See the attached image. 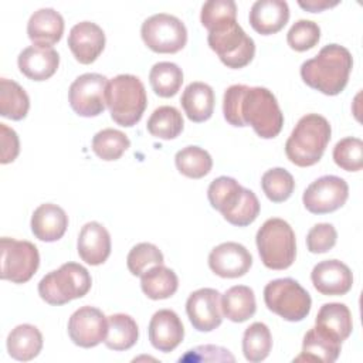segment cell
I'll return each instance as SVG.
<instances>
[{
    "mask_svg": "<svg viewBox=\"0 0 363 363\" xmlns=\"http://www.w3.org/2000/svg\"><path fill=\"white\" fill-rule=\"evenodd\" d=\"M223 113L230 125L251 126L262 139L278 136L284 125V113L275 95L264 86H228L223 98Z\"/></svg>",
    "mask_w": 363,
    "mask_h": 363,
    "instance_id": "obj_1",
    "label": "cell"
},
{
    "mask_svg": "<svg viewBox=\"0 0 363 363\" xmlns=\"http://www.w3.org/2000/svg\"><path fill=\"white\" fill-rule=\"evenodd\" d=\"M353 67V58L347 48L339 44H328L318 55L301 65L303 82L329 96L340 94L347 85Z\"/></svg>",
    "mask_w": 363,
    "mask_h": 363,
    "instance_id": "obj_2",
    "label": "cell"
},
{
    "mask_svg": "<svg viewBox=\"0 0 363 363\" xmlns=\"http://www.w3.org/2000/svg\"><path fill=\"white\" fill-rule=\"evenodd\" d=\"M332 129L328 119L318 113L303 115L285 143V155L299 167L316 164L330 140Z\"/></svg>",
    "mask_w": 363,
    "mask_h": 363,
    "instance_id": "obj_3",
    "label": "cell"
},
{
    "mask_svg": "<svg viewBox=\"0 0 363 363\" xmlns=\"http://www.w3.org/2000/svg\"><path fill=\"white\" fill-rule=\"evenodd\" d=\"M105 102L111 118L121 126L136 125L146 109L147 95L143 82L130 74H119L108 81Z\"/></svg>",
    "mask_w": 363,
    "mask_h": 363,
    "instance_id": "obj_4",
    "label": "cell"
},
{
    "mask_svg": "<svg viewBox=\"0 0 363 363\" xmlns=\"http://www.w3.org/2000/svg\"><path fill=\"white\" fill-rule=\"evenodd\" d=\"M255 242L262 264L275 271L289 268L296 257L292 227L282 218H268L257 231Z\"/></svg>",
    "mask_w": 363,
    "mask_h": 363,
    "instance_id": "obj_5",
    "label": "cell"
},
{
    "mask_svg": "<svg viewBox=\"0 0 363 363\" xmlns=\"http://www.w3.org/2000/svg\"><path fill=\"white\" fill-rule=\"evenodd\" d=\"M91 285L92 279L85 267L77 262H65L41 278L38 295L47 303L57 306L85 296Z\"/></svg>",
    "mask_w": 363,
    "mask_h": 363,
    "instance_id": "obj_6",
    "label": "cell"
},
{
    "mask_svg": "<svg viewBox=\"0 0 363 363\" xmlns=\"http://www.w3.org/2000/svg\"><path fill=\"white\" fill-rule=\"evenodd\" d=\"M264 302L267 308L288 322L305 319L312 306L308 291L292 278H278L264 288Z\"/></svg>",
    "mask_w": 363,
    "mask_h": 363,
    "instance_id": "obj_7",
    "label": "cell"
},
{
    "mask_svg": "<svg viewBox=\"0 0 363 363\" xmlns=\"http://www.w3.org/2000/svg\"><path fill=\"white\" fill-rule=\"evenodd\" d=\"M207 43L220 61L233 69L248 65L255 54L254 40L245 34L237 20L210 30Z\"/></svg>",
    "mask_w": 363,
    "mask_h": 363,
    "instance_id": "obj_8",
    "label": "cell"
},
{
    "mask_svg": "<svg viewBox=\"0 0 363 363\" xmlns=\"http://www.w3.org/2000/svg\"><path fill=\"white\" fill-rule=\"evenodd\" d=\"M140 35L143 43L159 54L179 52L187 43L184 23L167 13H157L147 17L142 23Z\"/></svg>",
    "mask_w": 363,
    "mask_h": 363,
    "instance_id": "obj_9",
    "label": "cell"
},
{
    "mask_svg": "<svg viewBox=\"0 0 363 363\" xmlns=\"http://www.w3.org/2000/svg\"><path fill=\"white\" fill-rule=\"evenodd\" d=\"M1 272L0 278L13 284H24L33 278L40 265L37 247L30 241L10 237L0 240Z\"/></svg>",
    "mask_w": 363,
    "mask_h": 363,
    "instance_id": "obj_10",
    "label": "cell"
},
{
    "mask_svg": "<svg viewBox=\"0 0 363 363\" xmlns=\"http://www.w3.org/2000/svg\"><path fill=\"white\" fill-rule=\"evenodd\" d=\"M108 78L102 74L86 72L75 78L68 91V101L75 113L84 118L98 116L104 112Z\"/></svg>",
    "mask_w": 363,
    "mask_h": 363,
    "instance_id": "obj_11",
    "label": "cell"
},
{
    "mask_svg": "<svg viewBox=\"0 0 363 363\" xmlns=\"http://www.w3.org/2000/svg\"><path fill=\"white\" fill-rule=\"evenodd\" d=\"M349 197L345 179L333 174L322 176L312 182L303 191L302 201L312 214H328L340 208Z\"/></svg>",
    "mask_w": 363,
    "mask_h": 363,
    "instance_id": "obj_12",
    "label": "cell"
},
{
    "mask_svg": "<svg viewBox=\"0 0 363 363\" xmlns=\"http://www.w3.org/2000/svg\"><path fill=\"white\" fill-rule=\"evenodd\" d=\"M108 333V319L95 306H81L68 320V335L79 347H95L102 343Z\"/></svg>",
    "mask_w": 363,
    "mask_h": 363,
    "instance_id": "obj_13",
    "label": "cell"
},
{
    "mask_svg": "<svg viewBox=\"0 0 363 363\" xmlns=\"http://www.w3.org/2000/svg\"><path fill=\"white\" fill-rule=\"evenodd\" d=\"M221 294L213 288H200L191 292L186 302L190 323L199 332H211L223 322Z\"/></svg>",
    "mask_w": 363,
    "mask_h": 363,
    "instance_id": "obj_14",
    "label": "cell"
},
{
    "mask_svg": "<svg viewBox=\"0 0 363 363\" xmlns=\"http://www.w3.org/2000/svg\"><path fill=\"white\" fill-rule=\"evenodd\" d=\"M251 265L252 257L250 251L234 241L214 247L208 255L210 269L221 278H240L250 271Z\"/></svg>",
    "mask_w": 363,
    "mask_h": 363,
    "instance_id": "obj_15",
    "label": "cell"
},
{
    "mask_svg": "<svg viewBox=\"0 0 363 363\" xmlns=\"http://www.w3.org/2000/svg\"><path fill=\"white\" fill-rule=\"evenodd\" d=\"M68 47L79 64H92L105 48V33L92 21H81L69 30Z\"/></svg>",
    "mask_w": 363,
    "mask_h": 363,
    "instance_id": "obj_16",
    "label": "cell"
},
{
    "mask_svg": "<svg viewBox=\"0 0 363 363\" xmlns=\"http://www.w3.org/2000/svg\"><path fill=\"white\" fill-rule=\"evenodd\" d=\"M315 289L322 295H345L352 289L353 274L339 259H326L316 264L311 272Z\"/></svg>",
    "mask_w": 363,
    "mask_h": 363,
    "instance_id": "obj_17",
    "label": "cell"
},
{
    "mask_svg": "<svg viewBox=\"0 0 363 363\" xmlns=\"http://www.w3.org/2000/svg\"><path fill=\"white\" fill-rule=\"evenodd\" d=\"M149 340L155 349L163 353L173 352L184 337V328L172 309H160L149 322Z\"/></svg>",
    "mask_w": 363,
    "mask_h": 363,
    "instance_id": "obj_18",
    "label": "cell"
},
{
    "mask_svg": "<svg viewBox=\"0 0 363 363\" xmlns=\"http://www.w3.org/2000/svg\"><path fill=\"white\" fill-rule=\"evenodd\" d=\"M17 65L28 79L45 81L55 74L60 65V55L52 47L33 44L18 54Z\"/></svg>",
    "mask_w": 363,
    "mask_h": 363,
    "instance_id": "obj_19",
    "label": "cell"
},
{
    "mask_svg": "<svg viewBox=\"0 0 363 363\" xmlns=\"http://www.w3.org/2000/svg\"><path fill=\"white\" fill-rule=\"evenodd\" d=\"M77 250L79 258L89 265L104 264L111 254V235L108 230L96 223H86L78 235Z\"/></svg>",
    "mask_w": 363,
    "mask_h": 363,
    "instance_id": "obj_20",
    "label": "cell"
},
{
    "mask_svg": "<svg viewBox=\"0 0 363 363\" xmlns=\"http://www.w3.org/2000/svg\"><path fill=\"white\" fill-rule=\"evenodd\" d=\"M251 27L262 34L269 35L281 31L289 20V7L284 0H257L250 10Z\"/></svg>",
    "mask_w": 363,
    "mask_h": 363,
    "instance_id": "obj_21",
    "label": "cell"
},
{
    "mask_svg": "<svg viewBox=\"0 0 363 363\" xmlns=\"http://www.w3.org/2000/svg\"><path fill=\"white\" fill-rule=\"evenodd\" d=\"M342 349V342L330 335L328 330L313 326L311 328L302 342V353L294 359V362H323L333 363Z\"/></svg>",
    "mask_w": 363,
    "mask_h": 363,
    "instance_id": "obj_22",
    "label": "cell"
},
{
    "mask_svg": "<svg viewBox=\"0 0 363 363\" xmlns=\"http://www.w3.org/2000/svg\"><path fill=\"white\" fill-rule=\"evenodd\" d=\"M64 34L62 16L50 7L40 9L30 16L27 23V35L35 45L52 47Z\"/></svg>",
    "mask_w": 363,
    "mask_h": 363,
    "instance_id": "obj_23",
    "label": "cell"
},
{
    "mask_svg": "<svg viewBox=\"0 0 363 363\" xmlns=\"http://www.w3.org/2000/svg\"><path fill=\"white\" fill-rule=\"evenodd\" d=\"M68 227L67 213L57 204L44 203L31 216V231L35 238L45 242L60 240Z\"/></svg>",
    "mask_w": 363,
    "mask_h": 363,
    "instance_id": "obj_24",
    "label": "cell"
},
{
    "mask_svg": "<svg viewBox=\"0 0 363 363\" xmlns=\"http://www.w3.org/2000/svg\"><path fill=\"white\" fill-rule=\"evenodd\" d=\"M186 116L196 123L211 118L214 111V91L206 82H190L180 98Z\"/></svg>",
    "mask_w": 363,
    "mask_h": 363,
    "instance_id": "obj_25",
    "label": "cell"
},
{
    "mask_svg": "<svg viewBox=\"0 0 363 363\" xmlns=\"http://www.w3.org/2000/svg\"><path fill=\"white\" fill-rule=\"evenodd\" d=\"M41 349L43 335L35 326L30 323L16 326L7 336V352L16 360H33L38 356Z\"/></svg>",
    "mask_w": 363,
    "mask_h": 363,
    "instance_id": "obj_26",
    "label": "cell"
},
{
    "mask_svg": "<svg viewBox=\"0 0 363 363\" xmlns=\"http://www.w3.org/2000/svg\"><path fill=\"white\" fill-rule=\"evenodd\" d=\"M221 312L231 322H245L257 311L255 295L250 286L235 285L228 288L221 296Z\"/></svg>",
    "mask_w": 363,
    "mask_h": 363,
    "instance_id": "obj_27",
    "label": "cell"
},
{
    "mask_svg": "<svg viewBox=\"0 0 363 363\" xmlns=\"http://www.w3.org/2000/svg\"><path fill=\"white\" fill-rule=\"evenodd\" d=\"M140 288L143 294L153 299H167L173 296L179 288L176 272L163 264L153 265L140 277Z\"/></svg>",
    "mask_w": 363,
    "mask_h": 363,
    "instance_id": "obj_28",
    "label": "cell"
},
{
    "mask_svg": "<svg viewBox=\"0 0 363 363\" xmlns=\"http://www.w3.org/2000/svg\"><path fill=\"white\" fill-rule=\"evenodd\" d=\"M315 325L328 330L336 339L343 342L350 336L353 329L352 313L345 303H339V302L325 303L320 306L316 315Z\"/></svg>",
    "mask_w": 363,
    "mask_h": 363,
    "instance_id": "obj_29",
    "label": "cell"
},
{
    "mask_svg": "<svg viewBox=\"0 0 363 363\" xmlns=\"http://www.w3.org/2000/svg\"><path fill=\"white\" fill-rule=\"evenodd\" d=\"M139 337V329L135 319L126 313H113L108 316V333L104 340L111 350H128Z\"/></svg>",
    "mask_w": 363,
    "mask_h": 363,
    "instance_id": "obj_30",
    "label": "cell"
},
{
    "mask_svg": "<svg viewBox=\"0 0 363 363\" xmlns=\"http://www.w3.org/2000/svg\"><path fill=\"white\" fill-rule=\"evenodd\" d=\"M242 193L244 187L235 179L228 176L214 179L207 189V197L211 207L220 211L223 217L235 208L242 197Z\"/></svg>",
    "mask_w": 363,
    "mask_h": 363,
    "instance_id": "obj_31",
    "label": "cell"
},
{
    "mask_svg": "<svg viewBox=\"0 0 363 363\" xmlns=\"http://www.w3.org/2000/svg\"><path fill=\"white\" fill-rule=\"evenodd\" d=\"M30 109V98L27 92L16 81L0 79V115L11 121H21Z\"/></svg>",
    "mask_w": 363,
    "mask_h": 363,
    "instance_id": "obj_32",
    "label": "cell"
},
{
    "mask_svg": "<svg viewBox=\"0 0 363 363\" xmlns=\"http://www.w3.org/2000/svg\"><path fill=\"white\" fill-rule=\"evenodd\" d=\"M183 116L174 106L163 105L156 108L147 119V130L152 136L170 140L177 138L183 130Z\"/></svg>",
    "mask_w": 363,
    "mask_h": 363,
    "instance_id": "obj_33",
    "label": "cell"
},
{
    "mask_svg": "<svg viewBox=\"0 0 363 363\" xmlns=\"http://www.w3.org/2000/svg\"><path fill=\"white\" fill-rule=\"evenodd\" d=\"M150 86L156 95L162 98L174 96L183 84L182 68L169 61L156 62L149 72Z\"/></svg>",
    "mask_w": 363,
    "mask_h": 363,
    "instance_id": "obj_34",
    "label": "cell"
},
{
    "mask_svg": "<svg viewBox=\"0 0 363 363\" xmlns=\"http://www.w3.org/2000/svg\"><path fill=\"white\" fill-rule=\"evenodd\" d=\"M272 349V336L268 326L262 322L251 323L242 336V353L251 363L262 362Z\"/></svg>",
    "mask_w": 363,
    "mask_h": 363,
    "instance_id": "obj_35",
    "label": "cell"
},
{
    "mask_svg": "<svg viewBox=\"0 0 363 363\" xmlns=\"http://www.w3.org/2000/svg\"><path fill=\"white\" fill-rule=\"evenodd\" d=\"M177 170L190 179H201L211 172L213 159L210 153L199 146H186L174 156Z\"/></svg>",
    "mask_w": 363,
    "mask_h": 363,
    "instance_id": "obj_36",
    "label": "cell"
},
{
    "mask_svg": "<svg viewBox=\"0 0 363 363\" xmlns=\"http://www.w3.org/2000/svg\"><path fill=\"white\" fill-rule=\"evenodd\" d=\"M130 146V140L128 136L112 128L102 129L95 133L92 138V150L94 153L106 162L118 160Z\"/></svg>",
    "mask_w": 363,
    "mask_h": 363,
    "instance_id": "obj_37",
    "label": "cell"
},
{
    "mask_svg": "<svg viewBox=\"0 0 363 363\" xmlns=\"http://www.w3.org/2000/svg\"><path fill=\"white\" fill-rule=\"evenodd\" d=\"M261 187L272 203H282L294 193L295 180L284 167H274L262 174Z\"/></svg>",
    "mask_w": 363,
    "mask_h": 363,
    "instance_id": "obj_38",
    "label": "cell"
},
{
    "mask_svg": "<svg viewBox=\"0 0 363 363\" xmlns=\"http://www.w3.org/2000/svg\"><path fill=\"white\" fill-rule=\"evenodd\" d=\"M335 163L346 172H359L363 167V140L359 138H343L333 147Z\"/></svg>",
    "mask_w": 363,
    "mask_h": 363,
    "instance_id": "obj_39",
    "label": "cell"
},
{
    "mask_svg": "<svg viewBox=\"0 0 363 363\" xmlns=\"http://www.w3.org/2000/svg\"><path fill=\"white\" fill-rule=\"evenodd\" d=\"M163 261V254L155 244L139 242L129 251L126 265L132 275L142 277L149 268L153 265H160Z\"/></svg>",
    "mask_w": 363,
    "mask_h": 363,
    "instance_id": "obj_40",
    "label": "cell"
},
{
    "mask_svg": "<svg viewBox=\"0 0 363 363\" xmlns=\"http://www.w3.org/2000/svg\"><path fill=\"white\" fill-rule=\"evenodd\" d=\"M237 20V6L233 0H210L201 7L200 21L208 31Z\"/></svg>",
    "mask_w": 363,
    "mask_h": 363,
    "instance_id": "obj_41",
    "label": "cell"
},
{
    "mask_svg": "<svg viewBox=\"0 0 363 363\" xmlns=\"http://www.w3.org/2000/svg\"><path fill=\"white\" fill-rule=\"evenodd\" d=\"M320 38V28L315 21L311 20H298L292 27L289 28L286 34L288 45L298 51H306L313 48Z\"/></svg>",
    "mask_w": 363,
    "mask_h": 363,
    "instance_id": "obj_42",
    "label": "cell"
},
{
    "mask_svg": "<svg viewBox=\"0 0 363 363\" xmlns=\"http://www.w3.org/2000/svg\"><path fill=\"white\" fill-rule=\"evenodd\" d=\"M258 214H259V201L255 193L250 189H244L240 203L235 206V208L231 213L224 216V218L233 225L247 227L255 221Z\"/></svg>",
    "mask_w": 363,
    "mask_h": 363,
    "instance_id": "obj_43",
    "label": "cell"
},
{
    "mask_svg": "<svg viewBox=\"0 0 363 363\" xmlns=\"http://www.w3.org/2000/svg\"><path fill=\"white\" fill-rule=\"evenodd\" d=\"M336 240V228L329 223H319L308 231L306 247L312 254H323L335 247Z\"/></svg>",
    "mask_w": 363,
    "mask_h": 363,
    "instance_id": "obj_44",
    "label": "cell"
},
{
    "mask_svg": "<svg viewBox=\"0 0 363 363\" xmlns=\"http://www.w3.org/2000/svg\"><path fill=\"white\" fill-rule=\"evenodd\" d=\"M234 356L224 347L204 345L187 350L180 362H234Z\"/></svg>",
    "mask_w": 363,
    "mask_h": 363,
    "instance_id": "obj_45",
    "label": "cell"
},
{
    "mask_svg": "<svg viewBox=\"0 0 363 363\" xmlns=\"http://www.w3.org/2000/svg\"><path fill=\"white\" fill-rule=\"evenodd\" d=\"M0 145H1V164H7L16 160L20 152V140L14 129L6 123H0Z\"/></svg>",
    "mask_w": 363,
    "mask_h": 363,
    "instance_id": "obj_46",
    "label": "cell"
},
{
    "mask_svg": "<svg viewBox=\"0 0 363 363\" xmlns=\"http://www.w3.org/2000/svg\"><path fill=\"white\" fill-rule=\"evenodd\" d=\"M299 7H302L306 11L311 13H319L326 9L335 7L339 4V1H329V0H298Z\"/></svg>",
    "mask_w": 363,
    "mask_h": 363,
    "instance_id": "obj_47",
    "label": "cell"
}]
</instances>
